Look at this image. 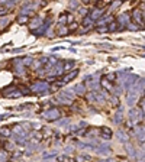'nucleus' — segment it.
<instances>
[{
    "label": "nucleus",
    "instance_id": "obj_20",
    "mask_svg": "<svg viewBox=\"0 0 145 162\" xmlns=\"http://www.w3.org/2000/svg\"><path fill=\"white\" fill-rule=\"evenodd\" d=\"M106 97H108V94H106V91H94V100H97V101H100V103H105V100H106Z\"/></svg>",
    "mask_w": 145,
    "mask_h": 162
},
{
    "label": "nucleus",
    "instance_id": "obj_26",
    "mask_svg": "<svg viewBox=\"0 0 145 162\" xmlns=\"http://www.w3.org/2000/svg\"><path fill=\"white\" fill-rule=\"evenodd\" d=\"M125 149H126L128 155H129L131 158H134V159H135V148H134L131 143H126V145H125Z\"/></svg>",
    "mask_w": 145,
    "mask_h": 162
},
{
    "label": "nucleus",
    "instance_id": "obj_60",
    "mask_svg": "<svg viewBox=\"0 0 145 162\" xmlns=\"http://www.w3.org/2000/svg\"><path fill=\"white\" fill-rule=\"evenodd\" d=\"M25 48V46H23ZM23 48H19V49H13V52H20V51H23Z\"/></svg>",
    "mask_w": 145,
    "mask_h": 162
},
{
    "label": "nucleus",
    "instance_id": "obj_11",
    "mask_svg": "<svg viewBox=\"0 0 145 162\" xmlns=\"http://www.w3.org/2000/svg\"><path fill=\"white\" fill-rule=\"evenodd\" d=\"M116 138H118V141L121 142V143H129V135H128L125 130H118L116 132Z\"/></svg>",
    "mask_w": 145,
    "mask_h": 162
},
{
    "label": "nucleus",
    "instance_id": "obj_5",
    "mask_svg": "<svg viewBox=\"0 0 145 162\" xmlns=\"http://www.w3.org/2000/svg\"><path fill=\"white\" fill-rule=\"evenodd\" d=\"M131 22V16L128 13H121L118 19H116V23H118V31H122L123 28H126L128 23Z\"/></svg>",
    "mask_w": 145,
    "mask_h": 162
},
{
    "label": "nucleus",
    "instance_id": "obj_30",
    "mask_svg": "<svg viewBox=\"0 0 145 162\" xmlns=\"http://www.w3.org/2000/svg\"><path fill=\"white\" fill-rule=\"evenodd\" d=\"M103 78H105L106 81H109V83H112V84H113V83L116 81V78H118V77H116V72H109V74H106Z\"/></svg>",
    "mask_w": 145,
    "mask_h": 162
},
{
    "label": "nucleus",
    "instance_id": "obj_61",
    "mask_svg": "<svg viewBox=\"0 0 145 162\" xmlns=\"http://www.w3.org/2000/svg\"><path fill=\"white\" fill-rule=\"evenodd\" d=\"M99 162H113L112 159H102V161H99Z\"/></svg>",
    "mask_w": 145,
    "mask_h": 162
},
{
    "label": "nucleus",
    "instance_id": "obj_48",
    "mask_svg": "<svg viewBox=\"0 0 145 162\" xmlns=\"http://www.w3.org/2000/svg\"><path fill=\"white\" fill-rule=\"evenodd\" d=\"M57 162H70V159L65 155H60V156H57Z\"/></svg>",
    "mask_w": 145,
    "mask_h": 162
},
{
    "label": "nucleus",
    "instance_id": "obj_56",
    "mask_svg": "<svg viewBox=\"0 0 145 162\" xmlns=\"http://www.w3.org/2000/svg\"><path fill=\"white\" fill-rule=\"evenodd\" d=\"M70 22H74V18H72V15L71 13H67V23H70Z\"/></svg>",
    "mask_w": 145,
    "mask_h": 162
},
{
    "label": "nucleus",
    "instance_id": "obj_41",
    "mask_svg": "<svg viewBox=\"0 0 145 162\" xmlns=\"http://www.w3.org/2000/svg\"><path fill=\"white\" fill-rule=\"evenodd\" d=\"M126 28L129 29V31H139V26H138V25H135L134 22H129Z\"/></svg>",
    "mask_w": 145,
    "mask_h": 162
},
{
    "label": "nucleus",
    "instance_id": "obj_3",
    "mask_svg": "<svg viewBox=\"0 0 145 162\" xmlns=\"http://www.w3.org/2000/svg\"><path fill=\"white\" fill-rule=\"evenodd\" d=\"M3 96L7 97V98H19V97L23 96V93H22V90H19L16 87H7V88L3 90Z\"/></svg>",
    "mask_w": 145,
    "mask_h": 162
},
{
    "label": "nucleus",
    "instance_id": "obj_25",
    "mask_svg": "<svg viewBox=\"0 0 145 162\" xmlns=\"http://www.w3.org/2000/svg\"><path fill=\"white\" fill-rule=\"evenodd\" d=\"M0 136L3 138H12V130L9 126H3L0 127Z\"/></svg>",
    "mask_w": 145,
    "mask_h": 162
},
{
    "label": "nucleus",
    "instance_id": "obj_35",
    "mask_svg": "<svg viewBox=\"0 0 145 162\" xmlns=\"http://www.w3.org/2000/svg\"><path fill=\"white\" fill-rule=\"evenodd\" d=\"M32 138H34V142H41V139L44 138V135H42V132H34L32 133Z\"/></svg>",
    "mask_w": 145,
    "mask_h": 162
},
{
    "label": "nucleus",
    "instance_id": "obj_23",
    "mask_svg": "<svg viewBox=\"0 0 145 162\" xmlns=\"http://www.w3.org/2000/svg\"><path fill=\"white\" fill-rule=\"evenodd\" d=\"M136 136L141 146H144V126H136Z\"/></svg>",
    "mask_w": 145,
    "mask_h": 162
},
{
    "label": "nucleus",
    "instance_id": "obj_57",
    "mask_svg": "<svg viewBox=\"0 0 145 162\" xmlns=\"http://www.w3.org/2000/svg\"><path fill=\"white\" fill-rule=\"evenodd\" d=\"M121 4H122L121 1H116V3H112V9H110V10H113V9H116V7H119Z\"/></svg>",
    "mask_w": 145,
    "mask_h": 162
},
{
    "label": "nucleus",
    "instance_id": "obj_50",
    "mask_svg": "<svg viewBox=\"0 0 145 162\" xmlns=\"http://www.w3.org/2000/svg\"><path fill=\"white\" fill-rule=\"evenodd\" d=\"M78 6H80V1H70V9H78Z\"/></svg>",
    "mask_w": 145,
    "mask_h": 162
},
{
    "label": "nucleus",
    "instance_id": "obj_55",
    "mask_svg": "<svg viewBox=\"0 0 145 162\" xmlns=\"http://www.w3.org/2000/svg\"><path fill=\"white\" fill-rule=\"evenodd\" d=\"M110 100H112V103H113L115 106H121V104H119V98H118V97H112Z\"/></svg>",
    "mask_w": 145,
    "mask_h": 162
},
{
    "label": "nucleus",
    "instance_id": "obj_51",
    "mask_svg": "<svg viewBox=\"0 0 145 162\" xmlns=\"http://www.w3.org/2000/svg\"><path fill=\"white\" fill-rule=\"evenodd\" d=\"M97 32L99 34H106L108 32V26H99L97 28Z\"/></svg>",
    "mask_w": 145,
    "mask_h": 162
},
{
    "label": "nucleus",
    "instance_id": "obj_19",
    "mask_svg": "<svg viewBox=\"0 0 145 162\" xmlns=\"http://www.w3.org/2000/svg\"><path fill=\"white\" fill-rule=\"evenodd\" d=\"M93 23H94V20H91V18L87 15L86 18H83V22H81V25L84 26V32H87L89 29H90L91 26H93Z\"/></svg>",
    "mask_w": 145,
    "mask_h": 162
},
{
    "label": "nucleus",
    "instance_id": "obj_7",
    "mask_svg": "<svg viewBox=\"0 0 145 162\" xmlns=\"http://www.w3.org/2000/svg\"><path fill=\"white\" fill-rule=\"evenodd\" d=\"M50 28H51V19H48V20H45L38 29H35L34 31V35L35 36H42V35H45L48 31H50Z\"/></svg>",
    "mask_w": 145,
    "mask_h": 162
},
{
    "label": "nucleus",
    "instance_id": "obj_10",
    "mask_svg": "<svg viewBox=\"0 0 145 162\" xmlns=\"http://www.w3.org/2000/svg\"><path fill=\"white\" fill-rule=\"evenodd\" d=\"M138 93L136 91H134V90H129L128 91V94H126V103H128V106H134L135 103H136V100H138Z\"/></svg>",
    "mask_w": 145,
    "mask_h": 162
},
{
    "label": "nucleus",
    "instance_id": "obj_59",
    "mask_svg": "<svg viewBox=\"0 0 145 162\" xmlns=\"http://www.w3.org/2000/svg\"><path fill=\"white\" fill-rule=\"evenodd\" d=\"M22 155H23V153H20V152H15V153H13V158L16 159V158H19V156H22Z\"/></svg>",
    "mask_w": 145,
    "mask_h": 162
},
{
    "label": "nucleus",
    "instance_id": "obj_29",
    "mask_svg": "<svg viewBox=\"0 0 145 162\" xmlns=\"http://www.w3.org/2000/svg\"><path fill=\"white\" fill-rule=\"evenodd\" d=\"M68 28L67 26H58V29H57V34H58V36H65L68 35Z\"/></svg>",
    "mask_w": 145,
    "mask_h": 162
},
{
    "label": "nucleus",
    "instance_id": "obj_21",
    "mask_svg": "<svg viewBox=\"0 0 145 162\" xmlns=\"http://www.w3.org/2000/svg\"><path fill=\"white\" fill-rule=\"evenodd\" d=\"M100 133H102V139H105V141H110L112 139V130L109 127H102Z\"/></svg>",
    "mask_w": 145,
    "mask_h": 162
},
{
    "label": "nucleus",
    "instance_id": "obj_58",
    "mask_svg": "<svg viewBox=\"0 0 145 162\" xmlns=\"http://www.w3.org/2000/svg\"><path fill=\"white\" fill-rule=\"evenodd\" d=\"M10 117V114H1L0 116V120H6V119H9Z\"/></svg>",
    "mask_w": 145,
    "mask_h": 162
},
{
    "label": "nucleus",
    "instance_id": "obj_33",
    "mask_svg": "<svg viewBox=\"0 0 145 162\" xmlns=\"http://www.w3.org/2000/svg\"><path fill=\"white\" fill-rule=\"evenodd\" d=\"M67 25V13H62L58 18V26H65Z\"/></svg>",
    "mask_w": 145,
    "mask_h": 162
},
{
    "label": "nucleus",
    "instance_id": "obj_24",
    "mask_svg": "<svg viewBox=\"0 0 145 162\" xmlns=\"http://www.w3.org/2000/svg\"><path fill=\"white\" fill-rule=\"evenodd\" d=\"M12 136L15 139V143L19 146H28V143H29V141L26 138H20V136H15V135H12Z\"/></svg>",
    "mask_w": 145,
    "mask_h": 162
},
{
    "label": "nucleus",
    "instance_id": "obj_34",
    "mask_svg": "<svg viewBox=\"0 0 145 162\" xmlns=\"http://www.w3.org/2000/svg\"><path fill=\"white\" fill-rule=\"evenodd\" d=\"M115 31H118V23L116 20H112L108 25V32H115Z\"/></svg>",
    "mask_w": 145,
    "mask_h": 162
},
{
    "label": "nucleus",
    "instance_id": "obj_47",
    "mask_svg": "<svg viewBox=\"0 0 145 162\" xmlns=\"http://www.w3.org/2000/svg\"><path fill=\"white\" fill-rule=\"evenodd\" d=\"M7 13H9V9H6V7L0 6V18H4Z\"/></svg>",
    "mask_w": 145,
    "mask_h": 162
},
{
    "label": "nucleus",
    "instance_id": "obj_40",
    "mask_svg": "<svg viewBox=\"0 0 145 162\" xmlns=\"http://www.w3.org/2000/svg\"><path fill=\"white\" fill-rule=\"evenodd\" d=\"M15 72H16V74H25V67H23L22 64L15 65Z\"/></svg>",
    "mask_w": 145,
    "mask_h": 162
},
{
    "label": "nucleus",
    "instance_id": "obj_54",
    "mask_svg": "<svg viewBox=\"0 0 145 162\" xmlns=\"http://www.w3.org/2000/svg\"><path fill=\"white\" fill-rule=\"evenodd\" d=\"M87 98H89V101H94V91H90L87 94Z\"/></svg>",
    "mask_w": 145,
    "mask_h": 162
},
{
    "label": "nucleus",
    "instance_id": "obj_38",
    "mask_svg": "<svg viewBox=\"0 0 145 162\" xmlns=\"http://www.w3.org/2000/svg\"><path fill=\"white\" fill-rule=\"evenodd\" d=\"M15 4H16V1H13V0H10V1H0V6H3V7H6V9L13 7Z\"/></svg>",
    "mask_w": 145,
    "mask_h": 162
},
{
    "label": "nucleus",
    "instance_id": "obj_9",
    "mask_svg": "<svg viewBox=\"0 0 145 162\" xmlns=\"http://www.w3.org/2000/svg\"><path fill=\"white\" fill-rule=\"evenodd\" d=\"M94 151H96V153H99V155L108 156L109 153H110V146H109L108 143H100L94 148Z\"/></svg>",
    "mask_w": 145,
    "mask_h": 162
},
{
    "label": "nucleus",
    "instance_id": "obj_13",
    "mask_svg": "<svg viewBox=\"0 0 145 162\" xmlns=\"http://www.w3.org/2000/svg\"><path fill=\"white\" fill-rule=\"evenodd\" d=\"M103 13H105V10H102V9H96V7H93V10H90V13H89V16L91 18V20H99V19L103 16Z\"/></svg>",
    "mask_w": 145,
    "mask_h": 162
},
{
    "label": "nucleus",
    "instance_id": "obj_12",
    "mask_svg": "<svg viewBox=\"0 0 145 162\" xmlns=\"http://www.w3.org/2000/svg\"><path fill=\"white\" fill-rule=\"evenodd\" d=\"M77 75H78V70H71V72H68L67 75H64V77H62L61 83H62V84H67V83L72 81V80H74Z\"/></svg>",
    "mask_w": 145,
    "mask_h": 162
},
{
    "label": "nucleus",
    "instance_id": "obj_31",
    "mask_svg": "<svg viewBox=\"0 0 145 162\" xmlns=\"http://www.w3.org/2000/svg\"><path fill=\"white\" fill-rule=\"evenodd\" d=\"M72 67H74V61H62V70H64V72L70 71Z\"/></svg>",
    "mask_w": 145,
    "mask_h": 162
},
{
    "label": "nucleus",
    "instance_id": "obj_45",
    "mask_svg": "<svg viewBox=\"0 0 145 162\" xmlns=\"http://www.w3.org/2000/svg\"><path fill=\"white\" fill-rule=\"evenodd\" d=\"M77 146L80 148V149H91V146L89 143H84V142H78Z\"/></svg>",
    "mask_w": 145,
    "mask_h": 162
},
{
    "label": "nucleus",
    "instance_id": "obj_18",
    "mask_svg": "<svg viewBox=\"0 0 145 162\" xmlns=\"http://www.w3.org/2000/svg\"><path fill=\"white\" fill-rule=\"evenodd\" d=\"M74 94H78V96H83L86 94V84H77L71 88Z\"/></svg>",
    "mask_w": 145,
    "mask_h": 162
},
{
    "label": "nucleus",
    "instance_id": "obj_17",
    "mask_svg": "<svg viewBox=\"0 0 145 162\" xmlns=\"http://www.w3.org/2000/svg\"><path fill=\"white\" fill-rule=\"evenodd\" d=\"M60 96H61V97H64V98H67V100H70V101H72V100H74V97H75V94L72 93L71 88L62 90L61 93H60Z\"/></svg>",
    "mask_w": 145,
    "mask_h": 162
},
{
    "label": "nucleus",
    "instance_id": "obj_4",
    "mask_svg": "<svg viewBox=\"0 0 145 162\" xmlns=\"http://www.w3.org/2000/svg\"><path fill=\"white\" fill-rule=\"evenodd\" d=\"M142 119H144V111H141L139 108H131L129 110V120H131V123H138Z\"/></svg>",
    "mask_w": 145,
    "mask_h": 162
},
{
    "label": "nucleus",
    "instance_id": "obj_32",
    "mask_svg": "<svg viewBox=\"0 0 145 162\" xmlns=\"http://www.w3.org/2000/svg\"><path fill=\"white\" fill-rule=\"evenodd\" d=\"M57 153H58V151H48V152H44V153H42V158H44V159H50V158L57 156Z\"/></svg>",
    "mask_w": 145,
    "mask_h": 162
},
{
    "label": "nucleus",
    "instance_id": "obj_53",
    "mask_svg": "<svg viewBox=\"0 0 145 162\" xmlns=\"http://www.w3.org/2000/svg\"><path fill=\"white\" fill-rule=\"evenodd\" d=\"M72 152H74L72 146H67V148L64 149V153H65V156H67V155H70V153H72Z\"/></svg>",
    "mask_w": 145,
    "mask_h": 162
},
{
    "label": "nucleus",
    "instance_id": "obj_39",
    "mask_svg": "<svg viewBox=\"0 0 145 162\" xmlns=\"http://www.w3.org/2000/svg\"><path fill=\"white\" fill-rule=\"evenodd\" d=\"M7 159H9V153L1 149L0 151V162H7Z\"/></svg>",
    "mask_w": 145,
    "mask_h": 162
},
{
    "label": "nucleus",
    "instance_id": "obj_22",
    "mask_svg": "<svg viewBox=\"0 0 145 162\" xmlns=\"http://www.w3.org/2000/svg\"><path fill=\"white\" fill-rule=\"evenodd\" d=\"M41 25H42V19L36 16V18L34 19V20H32L31 23H29V28H31V31L34 32V31H35V29H38V28H39Z\"/></svg>",
    "mask_w": 145,
    "mask_h": 162
},
{
    "label": "nucleus",
    "instance_id": "obj_14",
    "mask_svg": "<svg viewBox=\"0 0 145 162\" xmlns=\"http://www.w3.org/2000/svg\"><path fill=\"white\" fill-rule=\"evenodd\" d=\"M122 122H123V106H119L118 113H116V114H115V117H113V123L121 125Z\"/></svg>",
    "mask_w": 145,
    "mask_h": 162
},
{
    "label": "nucleus",
    "instance_id": "obj_2",
    "mask_svg": "<svg viewBox=\"0 0 145 162\" xmlns=\"http://www.w3.org/2000/svg\"><path fill=\"white\" fill-rule=\"evenodd\" d=\"M60 117H61V111L58 110V108H50V110H47L45 113H44V119L47 120V122H55V120H60Z\"/></svg>",
    "mask_w": 145,
    "mask_h": 162
},
{
    "label": "nucleus",
    "instance_id": "obj_43",
    "mask_svg": "<svg viewBox=\"0 0 145 162\" xmlns=\"http://www.w3.org/2000/svg\"><path fill=\"white\" fill-rule=\"evenodd\" d=\"M89 86H90L91 91H93V88H94V90H97V88H99V81L93 80V81H90V83H89Z\"/></svg>",
    "mask_w": 145,
    "mask_h": 162
},
{
    "label": "nucleus",
    "instance_id": "obj_15",
    "mask_svg": "<svg viewBox=\"0 0 145 162\" xmlns=\"http://www.w3.org/2000/svg\"><path fill=\"white\" fill-rule=\"evenodd\" d=\"M99 86H102V87H103V91H106V93H112V91L115 90L113 84H112V83H109V81H106L105 78H102V80H100Z\"/></svg>",
    "mask_w": 145,
    "mask_h": 162
},
{
    "label": "nucleus",
    "instance_id": "obj_49",
    "mask_svg": "<svg viewBox=\"0 0 145 162\" xmlns=\"http://www.w3.org/2000/svg\"><path fill=\"white\" fill-rule=\"evenodd\" d=\"M144 104H145V98H144V96H142L141 100H139V103H138V108H139L141 111H144Z\"/></svg>",
    "mask_w": 145,
    "mask_h": 162
},
{
    "label": "nucleus",
    "instance_id": "obj_37",
    "mask_svg": "<svg viewBox=\"0 0 145 162\" xmlns=\"http://www.w3.org/2000/svg\"><path fill=\"white\" fill-rule=\"evenodd\" d=\"M58 61H60V59H58L55 55H51V56H48V62H47V64H48V65H51V67H54Z\"/></svg>",
    "mask_w": 145,
    "mask_h": 162
},
{
    "label": "nucleus",
    "instance_id": "obj_42",
    "mask_svg": "<svg viewBox=\"0 0 145 162\" xmlns=\"http://www.w3.org/2000/svg\"><path fill=\"white\" fill-rule=\"evenodd\" d=\"M58 122V126L60 127H64L67 125H70V119H62V120H57Z\"/></svg>",
    "mask_w": 145,
    "mask_h": 162
},
{
    "label": "nucleus",
    "instance_id": "obj_46",
    "mask_svg": "<svg viewBox=\"0 0 145 162\" xmlns=\"http://www.w3.org/2000/svg\"><path fill=\"white\" fill-rule=\"evenodd\" d=\"M7 18H0V29H3V28H6L7 26Z\"/></svg>",
    "mask_w": 145,
    "mask_h": 162
},
{
    "label": "nucleus",
    "instance_id": "obj_1",
    "mask_svg": "<svg viewBox=\"0 0 145 162\" xmlns=\"http://www.w3.org/2000/svg\"><path fill=\"white\" fill-rule=\"evenodd\" d=\"M29 91H32V93H41V94H45L47 91H50V84H48L47 81H38V83H35V84H32V86H31Z\"/></svg>",
    "mask_w": 145,
    "mask_h": 162
},
{
    "label": "nucleus",
    "instance_id": "obj_52",
    "mask_svg": "<svg viewBox=\"0 0 145 162\" xmlns=\"http://www.w3.org/2000/svg\"><path fill=\"white\" fill-rule=\"evenodd\" d=\"M77 28H78V23H77V22H72L71 25H70V26H68V31H70V32H71V31H75V29H77Z\"/></svg>",
    "mask_w": 145,
    "mask_h": 162
},
{
    "label": "nucleus",
    "instance_id": "obj_6",
    "mask_svg": "<svg viewBox=\"0 0 145 162\" xmlns=\"http://www.w3.org/2000/svg\"><path fill=\"white\" fill-rule=\"evenodd\" d=\"M132 18H134V23L138 25V26L142 29V25H144V10L135 9V10L132 12Z\"/></svg>",
    "mask_w": 145,
    "mask_h": 162
},
{
    "label": "nucleus",
    "instance_id": "obj_8",
    "mask_svg": "<svg viewBox=\"0 0 145 162\" xmlns=\"http://www.w3.org/2000/svg\"><path fill=\"white\" fill-rule=\"evenodd\" d=\"M10 130H12V135L20 136V138H26V135H28V130H25V127L22 125H15Z\"/></svg>",
    "mask_w": 145,
    "mask_h": 162
},
{
    "label": "nucleus",
    "instance_id": "obj_27",
    "mask_svg": "<svg viewBox=\"0 0 145 162\" xmlns=\"http://www.w3.org/2000/svg\"><path fill=\"white\" fill-rule=\"evenodd\" d=\"M32 64H34V58H32V56L28 55V56H23V58H22V65H23V67H29V65H32Z\"/></svg>",
    "mask_w": 145,
    "mask_h": 162
},
{
    "label": "nucleus",
    "instance_id": "obj_36",
    "mask_svg": "<svg viewBox=\"0 0 145 162\" xmlns=\"http://www.w3.org/2000/svg\"><path fill=\"white\" fill-rule=\"evenodd\" d=\"M16 22H18L19 25H28L29 23V18L28 16H18Z\"/></svg>",
    "mask_w": 145,
    "mask_h": 162
},
{
    "label": "nucleus",
    "instance_id": "obj_44",
    "mask_svg": "<svg viewBox=\"0 0 145 162\" xmlns=\"http://www.w3.org/2000/svg\"><path fill=\"white\" fill-rule=\"evenodd\" d=\"M87 12H89V10H87V9H86V7H78V13H80V15H81V16H83V18H86V16H87V15H89V13H87Z\"/></svg>",
    "mask_w": 145,
    "mask_h": 162
},
{
    "label": "nucleus",
    "instance_id": "obj_28",
    "mask_svg": "<svg viewBox=\"0 0 145 162\" xmlns=\"http://www.w3.org/2000/svg\"><path fill=\"white\" fill-rule=\"evenodd\" d=\"M55 100L58 101V103H61V104H64V106H70L72 101H70V100H67V98H64V97H61L60 94H57L55 96Z\"/></svg>",
    "mask_w": 145,
    "mask_h": 162
},
{
    "label": "nucleus",
    "instance_id": "obj_16",
    "mask_svg": "<svg viewBox=\"0 0 145 162\" xmlns=\"http://www.w3.org/2000/svg\"><path fill=\"white\" fill-rule=\"evenodd\" d=\"M112 20H113V16H112V15H108V16H102V18L97 20V23H96V25H97V26H108V25L110 23V22H112Z\"/></svg>",
    "mask_w": 145,
    "mask_h": 162
}]
</instances>
